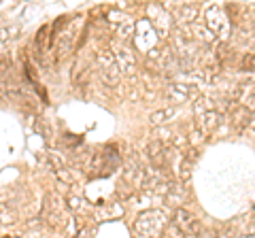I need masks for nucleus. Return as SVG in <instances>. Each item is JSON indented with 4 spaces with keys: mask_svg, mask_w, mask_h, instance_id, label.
<instances>
[{
    "mask_svg": "<svg viewBox=\"0 0 255 238\" xmlns=\"http://www.w3.org/2000/svg\"><path fill=\"white\" fill-rule=\"evenodd\" d=\"M168 226H170L168 215H166L162 209H151V211L140 213V215L136 217V221H134V230H136V234L142 236V238L162 236Z\"/></svg>",
    "mask_w": 255,
    "mask_h": 238,
    "instance_id": "nucleus-1",
    "label": "nucleus"
},
{
    "mask_svg": "<svg viewBox=\"0 0 255 238\" xmlns=\"http://www.w3.org/2000/svg\"><path fill=\"white\" fill-rule=\"evenodd\" d=\"M170 224L179 230V232L185 236V238H194L202 232V224L200 219H198L194 213H189L187 209H183V206H179V209H174L172 217H170Z\"/></svg>",
    "mask_w": 255,
    "mask_h": 238,
    "instance_id": "nucleus-2",
    "label": "nucleus"
},
{
    "mask_svg": "<svg viewBox=\"0 0 255 238\" xmlns=\"http://www.w3.org/2000/svg\"><path fill=\"white\" fill-rule=\"evenodd\" d=\"M96 64H98V75L102 79V83H107V85H117L119 83V75H122V70H119L113 53H105V51L98 53Z\"/></svg>",
    "mask_w": 255,
    "mask_h": 238,
    "instance_id": "nucleus-3",
    "label": "nucleus"
},
{
    "mask_svg": "<svg viewBox=\"0 0 255 238\" xmlns=\"http://www.w3.org/2000/svg\"><path fill=\"white\" fill-rule=\"evenodd\" d=\"M122 164V157H119L117 149L115 147H107L100 155H96V162H94V172L98 174H109L119 168Z\"/></svg>",
    "mask_w": 255,
    "mask_h": 238,
    "instance_id": "nucleus-4",
    "label": "nucleus"
},
{
    "mask_svg": "<svg viewBox=\"0 0 255 238\" xmlns=\"http://www.w3.org/2000/svg\"><path fill=\"white\" fill-rule=\"evenodd\" d=\"M206 26L213 34L223 36L230 30V17L223 13L221 6H211V9H206Z\"/></svg>",
    "mask_w": 255,
    "mask_h": 238,
    "instance_id": "nucleus-5",
    "label": "nucleus"
},
{
    "mask_svg": "<svg viewBox=\"0 0 255 238\" xmlns=\"http://www.w3.org/2000/svg\"><path fill=\"white\" fill-rule=\"evenodd\" d=\"M219 121H221V115L217 109H204L200 117H198V132H200L202 136H209L213 130H217Z\"/></svg>",
    "mask_w": 255,
    "mask_h": 238,
    "instance_id": "nucleus-6",
    "label": "nucleus"
},
{
    "mask_svg": "<svg viewBox=\"0 0 255 238\" xmlns=\"http://www.w3.org/2000/svg\"><path fill=\"white\" fill-rule=\"evenodd\" d=\"M166 198H168V202H174L179 209V202L185 198V192H183V183L179 181V183H170L168 185V192H166Z\"/></svg>",
    "mask_w": 255,
    "mask_h": 238,
    "instance_id": "nucleus-7",
    "label": "nucleus"
},
{
    "mask_svg": "<svg viewBox=\"0 0 255 238\" xmlns=\"http://www.w3.org/2000/svg\"><path fill=\"white\" fill-rule=\"evenodd\" d=\"M198 15V6L196 4H179V11H177V17L181 21H194Z\"/></svg>",
    "mask_w": 255,
    "mask_h": 238,
    "instance_id": "nucleus-8",
    "label": "nucleus"
},
{
    "mask_svg": "<svg viewBox=\"0 0 255 238\" xmlns=\"http://www.w3.org/2000/svg\"><path fill=\"white\" fill-rule=\"evenodd\" d=\"M174 113H177V109H174V107H166V109H162V111H155V113L151 115V123H153V125L166 123Z\"/></svg>",
    "mask_w": 255,
    "mask_h": 238,
    "instance_id": "nucleus-9",
    "label": "nucleus"
},
{
    "mask_svg": "<svg viewBox=\"0 0 255 238\" xmlns=\"http://www.w3.org/2000/svg\"><path fill=\"white\" fill-rule=\"evenodd\" d=\"M19 34V26H6V28H0V43H6L15 38Z\"/></svg>",
    "mask_w": 255,
    "mask_h": 238,
    "instance_id": "nucleus-10",
    "label": "nucleus"
},
{
    "mask_svg": "<svg viewBox=\"0 0 255 238\" xmlns=\"http://www.w3.org/2000/svg\"><path fill=\"white\" fill-rule=\"evenodd\" d=\"M241 68L243 70H255V53H247L243 62H241Z\"/></svg>",
    "mask_w": 255,
    "mask_h": 238,
    "instance_id": "nucleus-11",
    "label": "nucleus"
},
{
    "mask_svg": "<svg viewBox=\"0 0 255 238\" xmlns=\"http://www.w3.org/2000/svg\"><path fill=\"white\" fill-rule=\"evenodd\" d=\"M77 238H94V230L92 228H83L81 232L77 234Z\"/></svg>",
    "mask_w": 255,
    "mask_h": 238,
    "instance_id": "nucleus-12",
    "label": "nucleus"
},
{
    "mask_svg": "<svg viewBox=\"0 0 255 238\" xmlns=\"http://www.w3.org/2000/svg\"><path fill=\"white\" fill-rule=\"evenodd\" d=\"M2 238H21V236H17V234H11V236H2Z\"/></svg>",
    "mask_w": 255,
    "mask_h": 238,
    "instance_id": "nucleus-13",
    "label": "nucleus"
}]
</instances>
